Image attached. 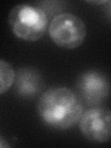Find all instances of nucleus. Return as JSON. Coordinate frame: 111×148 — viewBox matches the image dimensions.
<instances>
[{
    "label": "nucleus",
    "mask_w": 111,
    "mask_h": 148,
    "mask_svg": "<svg viewBox=\"0 0 111 148\" xmlns=\"http://www.w3.org/2000/svg\"><path fill=\"white\" fill-rule=\"evenodd\" d=\"M37 111L47 126L68 130L80 121L83 106L80 96L71 89L57 86L42 94L37 104Z\"/></svg>",
    "instance_id": "1"
},
{
    "label": "nucleus",
    "mask_w": 111,
    "mask_h": 148,
    "mask_svg": "<svg viewBox=\"0 0 111 148\" xmlns=\"http://www.w3.org/2000/svg\"><path fill=\"white\" fill-rule=\"evenodd\" d=\"M8 24L17 38L35 42L45 34L48 18L42 8L29 4H18L13 7L8 14Z\"/></svg>",
    "instance_id": "2"
},
{
    "label": "nucleus",
    "mask_w": 111,
    "mask_h": 148,
    "mask_svg": "<svg viewBox=\"0 0 111 148\" xmlns=\"http://www.w3.org/2000/svg\"><path fill=\"white\" fill-rule=\"evenodd\" d=\"M50 39L59 47L75 49L81 46L87 35V28L80 17L72 13H59L48 25Z\"/></svg>",
    "instance_id": "3"
},
{
    "label": "nucleus",
    "mask_w": 111,
    "mask_h": 148,
    "mask_svg": "<svg viewBox=\"0 0 111 148\" xmlns=\"http://www.w3.org/2000/svg\"><path fill=\"white\" fill-rule=\"evenodd\" d=\"M81 133L88 141L104 143L111 140V110L104 106H92L83 111L78 123Z\"/></svg>",
    "instance_id": "4"
},
{
    "label": "nucleus",
    "mask_w": 111,
    "mask_h": 148,
    "mask_svg": "<svg viewBox=\"0 0 111 148\" xmlns=\"http://www.w3.org/2000/svg\"><path fill=\"white\" fill-rule=\"evenodd\" d=\"M80 98L91 106H96L108 98L110 82L104 73L98 71H87L81 74L77 82Z\"/></svg>",
    "instance_id": "5"
},
{
    "label": "nucleus",
    "mask_w": 111,
    "mask_h": 148,
    "mask_svg": "<svg viewBox=\"0 0 111 148\" xmlns=\"http://www.w3.org/2000/svg\"><path fill=\"white\" fill-rule=\"evenodd\" d=\"M45 83L41 74L32 68L18 69L16 76L18 95L22 98H32L43 90Z\"/></svg>",
    "instance_id": "6"
},
{
    "label": "nucleus",
    "mask_w": 111,
    "mask_h": 148,
    "mask_svg": "<svg viewBox=\"0 0 111 148\" xmlns=\"http://www.w3.org/2000/svg\"><path fill=\"white\" fill-rule=\"evenodd\" d=\"M16 74L12 66L8 62L0 60V94L4 95L13 85Z\"/></svg>",
    "instance_id": "7"
},
{
    "label": "nucleus",
    "mask_w": 111,
    "mask_h": 148,
    "mask_svg": "<svg viewBox=\"0 0 111 148\" xmlns=\"http://www.w3.org/2000/svg\"><path fill=\"white\" fill-rule=\"evenodd\" d=\"M106 5H108V6H106V12H108V16L111 18V1H108Z\"/></svg>",
    "instance_id": "8"
}]
</instances>
